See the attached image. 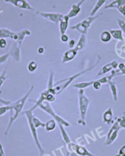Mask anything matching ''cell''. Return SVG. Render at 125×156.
Listing matches in <instances>:
<instances>
[{
	"mask_svg": "<svg viewBox=\"0 0 125 156\" xmlns=\"http://www.w3.org/2000/svg\"><path fill=\"white\" fill-rule=\"evenodd\" d=\"M34 89V86H32L30 90L27 92L26 94H25L23 97H22L19 100H17L16 101L12 103L11 104V108L10 109V118H9V121L8 123V125L6 127V129L5 130V134L6 135H8L9 133V132L14 124V122L16 121V119L18 118V117L20 114V113L22 112L25 103L29 97L30 95L32 92L33 90Z\"/></svg>",
	"mask_w": 125,
	"mask_h": 156,
	"instance_id": "6da1fadb",
	"label": "cell"
},
{
	"mask_svg": "<svg viewBox=\"0 0 125 156\" xmlns=\"http://www.w3.org/2000/svg\"><path fill=\"white\" fill-rule=\"evenodd\" d=\"M38 107L40 109H43V111L46 112L47 114H49L51 116H52L54 118V119L56 121V122H58V124H61L66 127H69L70 126V124L68 122L65 121L64 119H63L61 118V117H60V115H58V114H56V112L54 111V109L52 108L51 105H50L49 102H48L46 100L43 101L42 102L38 103L37 105H34L31 108H30V109L31 111H33L36 108H38Z\"/></svg>",
	"mask_w": 125,
	"mask_h": 156,
	"instance_id": "7a4b0ae2",
	"label": "cell"
},
{
	"mask_svg": "<svg viewBox=\"0 0 125 156\" xmlns=\"http://www.w3.org/2000/svg\"><path fill=\"white\" fill-rule=\"evenodd\" d=\"M24 114L26 115V119H27V121H28V124L30 127V130L31 133V135L33 136V138L35 144L37 146L39 151V154H40V156H43L44 154V150L43 149V147H42V145L39 141V140L38 138V135H37V129L35 127L34 124H33V111H31L30 109H27L26 111H25L23 112Z\"/></svg>",
	"mask_w": 125,
	"mask_h": 156,
	"instance_id": "3957f363",
	"label": "cell"
},
{
	"mask_svg": "<svg viewBox=\"0 0 125 156\" xmlns=\"http://www.w3.org/2000/svg\"><path fill=\"white\" fill-rule=\"evenodd\" d=\"M79 100V110H80V119L78 123L83 126H86V116L88 108L90 105V101L88 97L85 95L84 91L81 89L79 91L78 95Z\"/></svg>",
	"mask_w": 125,
	"mask_h": 156,
	"instance_id": "277c9868",
	"label": "cell"
},
{
	"mask_svg": "<svg viewBox=\"0 0 125 156\" xmlns=\"http://www.w3.org/2000/svg\"><path fill=\"white\" fill-rule=\"evenodd\" d=\"M66 146L69 152H75L79 156H96L89 151H88L85 147L75 144L73 142H71Z\"/></svg>",
	"mask_w": 125,
	"mask_h": 156,
	"instance_id": "5b68a950",
	"label": "cell"
},
{
	"mask_svg": "<svg viewBox=\"0 0 125 156\" xmlns=\"http://www.w3.org/2000/svg\"><path fill=\"white\" fill-rule=\"evenodd\" d=\"M103 122L107 124H110L113 121V110L109 108L103 114Z\"/></svg>",
	"mask_w": 125,
	"mask_h": 156,
	"instance_id": "8992f818",
	"label": "cell"
},
{
	"mask_svg": "<svg viewBox=\"0 0 125 156\" xmlns=\"http://www.w3.org/2000/svg\"><path fill=\"white\" fill-rule=\"evenodd\" d=\"M59 127H60V130L62 135V138L63 141H64V143L66 144V146H68L69 144H70L71 142H72L71 140V138H69L68 134L67 133L66 130L64 129V126L61 124H58Z\"/></svg>",
	"mask_w": 125,
	"mask_h": 156,
	"instance_id": "52a82bcc",
	"label": "cell"
},
{
	"mask_svg": "<svg viewBox=\"0 0 125 156\" xmlns=\"http://www.w3.org/2000/svg\"><path fill=\"white\" fill-rule=\"evenodd\" d=\"M5 2L13 3L14 5L22 8H30L31 9L29 5L24 1V0H5Z\"/></svg>",
	"mask_w": 125,
	"mask_h": 156,
	"instance_id": "ba28073f",
	"label": "cell"
},
{
	"mask_svg": "<svg viewBox=\"0 0 125 156\" xmlns=\"http://www.w3.org/2000/svg\"><path fill=\"white\" fill-rule=\"evenodd\" d=\"M119 130H120V129H116V130H114L111 133V135L109 136V137L106 139V146H109V145L112 144L115 141V140L116 139V138L118 136Z\"/></svg>",
	"mask_w": 125,
	"mask_h": 156,
	"instance_id": "9c48e42d",
	"label": "cell"
},
{
	"mask_svg": "<svg viewBox=\"0 0 125 156\" xmlns=\"http://www.w3.org/2000/svg\"><path fill=\"white\" fill-rule=\"evenodd\" d=\"M56 121L52 119V120H49L46 123V130L47 132H51L52 130H54L56 126H57V123H56Z\"/></svg>",
	"mask_w": 125,
	"mask_h": 156,
	"instance_id": "30bf717a",
	"label": "cell"
},
{
	"mask_svg": "<svg viewBox=\"0 0 125 156\" xmlns=\"http://www.w3.org/2000/svg\"><path fill=\"white\" fill-rule=\"evenodd\" d=\"M124 5H125V0H116L106 8H120Z\"/></svg>",
	"mask_w": 125,
	"mask_h": 156,
	"instance_id": "8fae6325",
	"label": "cell"
},
{
	"mask_svg": "<svg viewBox=\"0 0 125 156\" xmlns=\"http://www.w3.org/2000/svg\"><path fill=\"white\" fill-rule=\"evenodd\" d=\"M109 85H110V89L112 90L113 100H114V101H116L118 100V95H117V89L115 86V84L113 83H109Z\"/></svg>",
	"mask_w": 125,
	"mask_h": 156,
	"instance_id": "7c38bea8",
	"label": "cell"
},
{
	"mask_svg": "<svg viewBox=\"0 0 125 156\" xmlns=\"http://www.w3.org/2000/svg\"><path fill=\"white\" fill-rule=\"evenodd\" d=\"M33 124H34V126L36 129L40 127H45V126H46V123L42 122L39 119L36 118V117H33Z\"/></svg>",
	"mask_w": 125,
	"mask_h": 156,
	"instance_id": "4fadbf2b",
	"label": "cell"
},
{
	"mask_svg": "<svg viewBox=\"0 0 125 156\" xmlns=\"http://www.w3.org/2000/svg\"><path fill=\"white\" fill-rule=\"evenodd\" d=\"M112 34L113 36L117 40H120L123 41V36H122V31L121 30H113L111 31Z\"/></svg>",
	"mask_w": 125,
	"mask_h": 156,
	"instance_id": "5bb4252c",
	"label": "cell"
},
{
	"mask_svg": "<svg viewBox=\"0 0 125 156\" xmlns=\"http://www.w3.org/2000/svg\"><path fill=\"white\" fill-rule=\"evenodd\" d=\"M75 52H73V51H71L68 53H66L65 56H64V60H63V62H68V61H69L71 60H72L74 57L75 56Z\"/></svg>",
	"mask_w": 125,
	"mask_h": 156,
	"instance_id": "9a60e30c",
	"label": "cell"
},
{
	"mask_svg": "<svg viewBox=\"0 0 125 156\" xmlns=\"http://www.w3.org/2000/svg\"><path fill=\"white\" fill-rule=\"evenodd\" d=\"M11 106L6 105L5 106H0V116L5 114L8 111H10Z\"/></svg>",
	"mask_w": 125,
	"mask_h": 156,
	"instance_id": "2e32d148",
	"label": "cell"
},
{
	"mask_svg": "<svg viewBox=\"0 0 125 156\" xmlns=\"http://www.w3.org/2000/svg\"><path fill=\"white\" fill-rule=\"evenodd\" d=\"M117 121L119 124L120 128L125 129V114H123L121 118H118Z\"/></svg>",
	"mask_w": 125,
	"mask_h": 156,
	"instance_id": "e0dca14e",
	"label": "cell"
},
{
	"mask_svg": "<svg viewBox=\"0 0 125 156\" xmlns=\"http://www.w3.org/2000/svg\"><path fill=\"white\" fill-rule=\"evenodd\" d=\"M106 1V0H99L98 3L96 4V7L95 8V9H94V10H93V12H92V14H91V15H94V14L96 12V11L98 10V9L105 3Z\"/></svg>",
	"mask_w": 125,
	"mask_h": 156,
	"instance_id": "ac0fdd59",
	"label": "cell"
},
{
	"mask_svg": "<svg viewBox=\"0 0 125 156\" xmlns=\"http://www.w3.org/2000/svg\"><path fill=\"white\" fill-rule=\"evenodd\" d=\"M110 34L108 32H104L101 35V39L104 41H108L110 40Z\"/></svg>",
	"mask_w": 125,
	"mask_h": 156,
	"instance_id": "d6986e66",
	"label": "cell"
},
{
	"mask_svg": "<svg viewBox=\"0 0 125 156\" xmlns=\"http://www.w3.org/2000/svg\"><path fill=\"white\" fill-rule=\"evenodd\" d=\"M37 66V65L36 63H35L34 62H32L29 64L28 68L29 71L32 73V72H34L36 69Z\"/></svg>",
	"mask_w": 125,
	"mask_h": 156,
	"instance_id": "ffe728a7",
	"label": "cell"
},
{
	"mask_svg": "<svg viewBox=\"0 0 125 156\" xmlns=\"http://www.w3.org/2000/svg\"><path fill=\"white\" fill-rule=\"evenodd\" d=\"M67 24H68V20H67V17L66 18L65 20H63L61 23V31L63 34L64 32L65 31L66 27H67Z\"/></svg>",
	"mask_w": 125,
	"mask_h": 156,
	"instance_id": "44dd1931",
	"label": "cell"
},
{
	"mask_svg": "<svg viewBox=\"0 0 125 156\" xmlns=\"http://www.w3.org/2000/svg\"><path fill=\"white\" fill-rule=\"evenodd\" d=\"M5 74H6V71H5L3 74L0 76V88H1L2 86L3 85L4 81H5L6 80V77H5ZM0 93H1V92H0Z\"/></svg>",
	"mask_w": 125,
	"mask_h": 156,
	"instance_id": "7402d4cb",
	"label": "cell"
},
{
	"mask_svg": "<svg viewBox=\"0 0 125 156\" xmlns=\"http://www.w3.org/2000/svg\"><path fill=\"white\" fill-rule=\"evenodd\" d=\"M115 156H125V145L123 146L120 148L118 154H116Z\"/></svg>",
	"mask_w": 125,
	"mask_h": 156,
	"instance_id": "603a6c76",
	"label": "cell"
},
{
	"mask_svg": "<svg viewBox=\"0 0 125 156\" xmlns=\"http://www.w3.org/2000/svg\"><path fill=\"white\" fill-rule=\"evenodd\" d=\"M101 82L100 80L98 81H95L93 83V87L96 89V90H99L101 88Z\"/></svg>",
	"mask_w": 125,
	"mask_h": 156,
	"instance_id": "cb8c5ba5",
	"label": "cell"
},
{
	"mask_svg": "<svg viewBox=\"0 0 125 156\" xmlns=\"http://www.w3.org/2000/svg\"><path fill=\"white\" fill-rule=\"evenodd\" d=\"M118 24H119L120 28L122 29V30L125 33V22H124V21L121 20H118Z\"/></svg>",
	"mask_w": 125,
	"mask_h": 156,
	"instance_id": "d4e9b609",
	"label": "cell"
},
{
	"mask_svg": "<svg viewBox=\"0 0 125 156\" xmlns=\"http://www.w3.org/2000/svg\"><path fill=\"white\" fill-rule=\"evenodd\" d=\"M0 156H6L5 151H4V149H3V145L1 143V141H0Z\"/></svg>",
	"mask_w": 125,
	"mask_h": 156,
	"instance_id": "484cf974",
	"label": "cell"
},
{
	"mask_svg": "<svg viewBox=\"0 0 125 156\" xmlns=\"http://www.w3.org/2000/svg\"><path fill=\"white\" fill-rule=\"evenodd\" d=\"M6 46V41L4 40V39H2V40H0V48H5Z\"/></svg>",
	"mask_w": 125,
	"mask_h": 156,
	"instance_id": "4316f807",
	"label": "cell"
},
{
	"mask_svg": "<svg viewBox=\"0 0 125 156\" xmlns=\"http://www.w3.org/2000/svg\"><path fill=\"white\" fill-rule=\"evenodd\" d=\"M118 9H119L120 12L123 16H125V5L122 6L118 8Z\"/></svg>",
	"mask_w": 125,
	"mask_h": 156,
	"instance_id": "83f0119b",
	"label": "cell"
},
{
	"mask_svg": "<svg viewBox=\"0 0 125 156\" xmlns=\"http://www.w3.org/2000/svg\"><path fill=\"white\" fill-rule=\"evenodd\" d=\"M68 37H67V36H63V37H62V40L63 41H67L68 40Z\"/></svg>",
	"mask_w": 125,
	"mask_h": 156,
	"instance_id": "f1b7e54d",
	"label": "cell"
},
{
	"mask_svg": "<svg viewBox=\"0 0 125 156\" xmlns=\"http://www.w3.org/2000/svg\"><path fill=\"white\" fill-rule=\"evenodd\" d=\"M71 156H79V155H78L77 154H76L75 152H72Z\"/></svg>",
	"mask_w": 125,
	"mask_h": 156,
	"instance_id": "f546056e",
	"label": "cell"
},
{
	"mask_svg": "<svg viewBox=\"0 0 125 156\" xmlns=\"http://www.w3.org/2000/svg\"><path fill=\"white\" fill-rule=\"evenodd\" d=\"M66 156H71V154L68 151H66Z\"/></svg>",
	"mask_w": 125,
	"mask_h": 156,
	"instance_id": "4dcf8cb0",
	"label": "cell"
}]
</instances>
